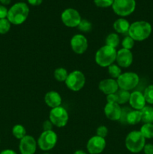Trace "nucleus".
Segmentation results:
<instances>
[{
	"label": "nucleus",
	"instance_id": "obj_29",
	"mask_svg": "<svg viewBox=\"0 0 153 154\" xmlns=\"http://www.w3.org/2000/svg\"><path fill=\"white\" fill-rule=\"evenodd\" d=\"M143 96L146 103L150 104V105H153V84L148 85L145 89Z\"/></svg>",
	"mask_w": 153,
	"mask_h": 154
},
{
	"label": "nucleus",
	"instance_id": "obj_8",
	"mask_svg": "<svg viewBox=\"0 0 153 154\" xmlns=\"http://www.w3.org/2000/svg\"><path fill=\"white\" fill-rule=\"evenodd\" d=\"M58 141V135L53 130L44 131L39 136L37 144L43 151H49L54 148Z\"/></svg>",
	"mask_w": 153,
	"mask_h": 154
},
{
	"label": "nucleus",
	"instance_id": "obj_5",
	"mask_svg": "<svg viewBox=\"0 0 153 154\" xmlns=\"http://www.w3.org/2000/svg\"><path fill=\"white\" fill-rule=\"evenodd\" d=\"M116 81L118 83V88L130 91L136 88V86L139 84L140 77L135 72H124L122 73V75L116 79Z\"/></svg>",
	"mask_w": 153,
	"mask_h": 154
},
{
	"label": "nucleus",
	"instance_id": "obj_15",
	"mask_svg": "<svg viewBox=\"0 0 153 154\" xmlns=\"http://www.w3.org/2000/svg\"><path fill=\"white\" fill-rule=\"evenodd\" d=\"M104 112L107 119L112 121H118L122 116V108L118 103H106Z\"/></svg>",
	"mask_w": 153,
	"mask_h": 154
},
{
	"label": "nucleus",
	"instance_id": "obj_3",
	"mask_svg": "<svg viewBox=\"0 0 153 154\" xmlns=\"http://www.w3.org/2000/svg\"><path fill=\"white\" fill-rule=\"evenodd\" d=\"M117 51L116 48L104 45L99 48L95 54L94 60L96 63L102 68H106L113 64L116 58Z\"/></svg>",
	"mask_w": 153,
	"mask_h": 154
},
{
	"label": "nucleus",
	"instance_id": "obj_9",
	"mask_svg": "<svg viewBox=\"0 0 153 154\" xmlns=\"http://www.w3.org/2000/svg\"><path fill=\"white\" fill-rule=\"evenodd\" d=\"M68 113L62 106L52 108L50 111L49 120L53 126L58 128L64 127L68 122Z\"/></svg>",
	"mask_w": 153,
	"mask_h": 154
},
{
	"label": "nucleus",
	"instance_id": "obj_27",
	"mask_svg": "<svg viewBox=\"0 0 153 154\" xmlns=\"http://www.w3.org/2000/svg\"><path fill=\"white\" fill-rule=\"evenodd\" d=\"M108 73L110 76L113 79L116 80L120 75H122V69L121 67L118 66L117 64H112L110 66H108Z\"/></svg>",
	"mask_w": 153,
	"mask_h": 154
},
{
	"label": "nucleus",
	"instance_id": "obj_1",
	"mask_svg": "<svg viewBox=\"0 0 153 154\" xmlns=\"http://www.w3.org/2000/svg\"><path fill=\"white\" fill-rule=\"evenodd\" d=\"M152 32V27L149 23L145 20H138L130 24L128 35L135 42H142L151 35Z\"/></svg>",
	"mask_w": 153,
	"mask_h": 154
},
{
	"label": "nucleus",
	"instance_id": "obj_43",
	"mask_svg": "<svg viewBox=\"0 0 153 154\" xmlns=\"http://www.w3.org/2000/svg\"><path fill=\"white\" fill-rule=\"evenodd\" d=\"M44 154H50V153H44Z\"/></svg>",
	"mask_w": 153,
	"mask_h": 154
},
{
	"label": "nucleus",
	"instance_id": "obj_30",
	"mask_svg": "<svg viewBox=\"0 0 153 154\" xmlns=\"http://www.w3.org/2000/svg\"><path fill=\"white\" fill-rule=\"evenodd\" d=\"M134 43L135 41L128 35L122 41V48H124V49L130 51L134 48Z\"/></svg>",
	"mask_w": 153,
	"mask_h": 154
},
{
	"label": "nucleus",
	"instance_id": "obj_21",
	"mask_svg": "<svg viewBox=\"0 0 153 154\" xmlns=\"http://www.w3.org/2000/svg\"><path fill=\"white\" fill-rule=\"evenodd\" d=\"M140 111L142 122L144 123H153V107L146 105Z\"/></svg>",
	"mask_w": 153,
	"mask_h": 154
},
{
	"label": "nucleus",
	"instance_id": "obj_35",
	"mask_svg": "<svg viewBox=\"0 0 153 154\" xmlns=\"http://www.w3.org/2000/svg\"><path fill=\"white\" fill-rule=\"evenodd\" d=\"M106 99V102H107V103H117V102H118L116 93H112V94L107 95Z\"/></svg>",
	"mask_w": 153,
	"mask_h": 154
},
{
	"label": "nucleus",
	"instance_id": "obj_10",
	"mask_svg": "<svg viewBox=\"0 0 153 154\" xmlns=\"http://www.w3.org/2000/svg\"><path fill=\"white\" fill-rule=\"evenodd\" d=\"M61 20L63 24L67 27L74 28L78 26L82 17L78 11L70 8L63 11L61 14Z\"/></svg>",
	"mask_w": 153,
	"mask_h": 154
},
{
	"label": "nucleus",
	"instance_id": "obj_26",
	"mask_svg": "<svg viewBox=\"0 0 153 154\" xmlns=\"http://www.w3.org/2000/svg\"><path fill=\"white\" fill-rule=\"evenodd\" d=\"M54 78L58 82H64L66 81L68 76V71L66 70L64 68H57L55 71H54Z\"/></svg>",
	"mask_w": 153,
	"mask_h": 154
},
{
	"label": "nucleus",
	"instance_id": "obj_34",
	"mask_svg": "<svg viewBox=\"0 0 153 154\" xmlns=\"http://www.w3.org/2000/svg\"><path fill=\"white\" fill-rule=\"evenodd\" d=\"M130 108L128 107H124V108H122V116L120 118L119 121L122 123H126V117H127L129 111H130Z\"/></svg>",
	"mask_w": 153,
	"mask_h": 154
},
{
	"label": "nucleus",
	"instance_id": "obj_37",
	"mask_svg": "<svg viewBox=\"0 0 153 154\" xmlns=\"http://www.w3.org/2000/svg\"><path fill=\"white\" fill-rule=\"evenodd\" d=\"M52 123L50 120H46L43 123V129L44 131H50L52 130Z\"/></svg>",
	"mask_w": 153,
	"mask_h": 154
},
{
	"label": "nucleus",
	"instance_id": "obj_13",
	"mask_svg": "<svg viewBox=\"0 0 153 154\" xmlns=\"http://www.w3.org/2000/svg\"><path fill=\"white\" fill-rule=\"evenodd\" d=\"M37 141L32 135H26L20 140L19 150L21 154H34L37 150Z\"/></svg>",
	"mask_w": 153,
	"mask_h": 154
},
{
	"label": "nucleus",
	"instance_id": "obj_6",
	"mask_svg": "<svg viewBox=\"0 0 153 154\" xmlns=\"http://www.w3.org/2000/svg\"><path fill=\"white\" fill-rule=\"evenodd\" d=\"M112 11L118 16L124 17L131 14L136 8L135 0H114Z\"/></svg>",
	"mask_w": 153,
	"mask_h": 154
},
{
	"label": "nucleus",
	"instance_id": "obj_20",
	"mask_svg": "<svg viewBox=\"0 0 153 154\" xmlns=\"http://www.w3.org/2000/svg\"><path fill=\"white\" fill-rule=\"evenodd\" d=\"M142 121L141 111L137 110H130L126 117V123L129 125H136Z\"/></svg>",
	"mask_w": 153,
	"mask_h": 154
},
{
	"label": "nucleus",
	"instance_id": "obj_16",
	"mask_svg": "<svg viewBox=\"0 0 153 154\" xmlns=\"http://www.w3.org/2000/svg\"><path fill=\"white\" fill-rule=\"evenodd\" d=\"M98 89L104 94L110 95L116 93L118 90V85L116 80L113 78H106L100 81Z\"/></svg>",
	"mask_w": 153,
	"mask_h": 154
},
{
	"label": "nucleus",
	"instance_id": "obj_25",
	"mask_svg": "<svg viewBox=\"0 0 153 154\" xmlns=\"http://www.w3.org/2000/svg\"><path fill=\"white\" fill-rule=\"evenodd\" d=\"M116 95L117 99H118L117 103L118 105H124V104H126L127 102H129V99H130V93L129 91L120 89L116 92Z\"/></svg>",
	"mask_w": 153,
	"mask_h": 154
},
{
	"label": "nucleus",
	"instance_id": "obj_2",
	"mask_svg": "<svg viewBox=\"0 0 153 154\" xmlns=\"http://www.w3.org/2000/svg\"><path fill=\"white\" fill-rule=\"evenodd\" d=\"M29 8L25 2H17L12 5L8 10L7 19L14 25H21L28 18Z\"/></svg>",
	"mask_w": 153,
	"mask_h": 154
},
{
	"label": "nucleus",
	"instance_id": "obj_32",
	"mask_svg": "<svg viewBox=\"0 0 153 154\" xmlns=\"http://www.w3.org/2000/svg\"><path fill=\"white\" fill-rule=\"evenodd\" d=\"M114 0H94V3L99 8H109L112 5Z\"/></svg>",
	"mask_w": 153,
	"mask_h": 154
},
{
	"label": "nucleus",
	"instance_id": "obj_4",
	"mask_svg": "<svg viewBox=\"0 0 153 154\" xmlns=\"http://www.w3.org/2000/svg\"><path fill=\"white\" fill-rule=\"evenodd\" d=\"M124 143L128 150L133 153H138L143 150L146 144V138L140 131L134 130L128 134Z\"/></svg>",
	"mask_w": 153,
	"mask_h": 154
},
{
	"label": "nucleus",
	"instance_id": "obj_28",
	"mask_svg": "<svg viewBox=\"0 0 153 154\" xmlns=\"http://www.w3.org/2000/svg\"><path fill=\"white\" fill-rule=\"evenodd\" d=\"M77 27L80 32L84 33H87L91 32L92 29V24L88 20L82 19Z\"/></svg>",
	"mask_w": 153,
	"mask_h": 154
},
{
	"label": "nucleus",
	"instance_id": "obj_39",
	"mask_svg": "<svg viewBox=\"0 0 153 154\" xmlns=\"http://www.w3.org/2000/svg\"><path fill=\"white\" fill-rule=\"evenodd\" d=\"M27 2L32 6H38L43 2V0H27Z\"/></svg>",
	"mask_w": 153,
	"mask_h": 154
},
{
	"label": "nucleus",
	"instance_id": "obj_18",
	"mask_svg": "<svg viewBox=\"0 0 153 154\" xmlns=\"http://www.w3.org/2000/svg\"><path fill=\"white\" fill-rule=\"evenodd\" d=\"M62 101V99L59 93L56 91H53V90L47 92L44 96L45 103L51 108L61 106Z\"/></svg>",
	"mask_w": 153,
	"mask_h": 154
},
{
	"label": "nucleus",
	"instance_id": "obj_38",
	"mask_svg": "<svg viewBox=\"0 0 153 154\" xmlns=\"http://www.w3.org/2000/svg\"><path fill=\"white\" fill-rule=\"evenodd\" d=\"M142 150L145 154H153V144H146Z\"/></svg>",
	"mask_w": 153,
	"mask_h": 154
},
{
	"label": "nucleus",
	"instance_id": "obj_33",
	"mask_svg": "<svg viewBox=\"0 0 153 154\" xmlns=\"http://www.w3.org/2000/svg\"><path fill=\"white\" fill-rule=\"evenodd\" d=\"M108 134V129L105 126H100L96 130V135L105 138Z\"/></svg>",
	"mask_w": 153,
	"mask_h": 154
},
{
	"label": "nucleus",
	"instance_id": "obj_17",
	"mask_svg": "<svg viewBox=\"0 0 153 154\" xmlns=\"http://www.w3.org/2000/svg\"><path fill=\"white\" fill-rule=\"evenodd\" d=\"M128 103L134 110L141 111L146 106V102L144 98L143 93L136 90L130 93Z\"/></svg>",
	"mask_w": 153,
	"mask_h": 154
},
{
	"label": "nucleus",
	"instance_id": "obj_36",
	"mask_svg": "<svg viewBox=\"0 0 153 154\" xmlns=\"http://www.w3.org/2000/svg\"><path fill=\"white\" fill-rule=\"evenodd\" d=\"M8 10L5 6L0 5V19H5L8 17Z\"/></svg>",
	"mask_w": 153,
	"mask_h": 154
},
{
	"label": "nucleus",
	"instance_id": "obj_22",
	"mask_svg": "<svg viewBox=\"0 0 153 154\" xmlns=\"http://www.w3.org/2000/svg\"><path fill=\"white\" fill-rule=\"evenodd\" d=\"M120 43V38L118 37V35L117 33H110L106 38V41H105V45L107 46L111 47L116 49L117 47L119 45Z\"/></svg>",
	"mask_w": 153,
	"mask_h": 154
},
{
	"label": "nucleus",
	"instance_id": "obj_7",
	"mask_svg": "<svg viewBox=\"0 0 153 154\" xmlns=\"http://www.w3.org/2000/svg\"><path fill=\"white\" fill-rule=\"evenodd\" d=\"M64 82L69 90L74 92H78L85 86V75L80 71L74 70L68 74V76Z\"/></svg>",
	"mask_w": 153,
	"mask_h": 154
},
{
	"label": "nucleus",
	"instance_id": "obj_12",
	"mask_svg": "<svg viewBox=\"0 0 153 154\" xmlns=\"http://www.w3.org/2000/svg\"><path fill=\"white\" fill-rule=\"evenodd\" d=\"M105 138L94 135L88 139L86 144V149L90 154H100L106 147Z\"/></svg>",
	"mask_w": 153,
	"mask_h": 154
},
{
	"label": "nucleus",
	"instance_id": "obj_24",
	"mask_svg": "<svg viewBox=\"0 0 153 154\" xmlns=\"http://www.w3.org/2000/svg\"><path fill=\"white\" fill-rule=\"evenodd\" d=\"M12 134L16 139L21 140L26 135V130L22 125L16 124L12 129Z\"/></svg>",
	"mask_w": 153,
	"mask_h": 154
},
{
	"label": "nucleus",
	"instance_id": "obj_44",
	"mask_svg": "<svg viewBox=\"0 0 153 154\" xmlns=\"http://www.w3.org/2000/svg\"></svg>",
	"mask_w": 153,
	"mask_h": 154
},
{
	"label": "nucleus",
	"instance_id": "obj_14",
	"mask_svg": "<svg viewBox=\"0 0 153 154\" xmlns=\"http://www.w3.org/2000/svg\"><path fill=\"white\" fill-rule=\"evenodd\" d=\"M134 57L133 54L130 51L124 48H121L116 53V62L119 67L128 68L131 66L133 63Z\"/></svg>",
	"mask_w": 153,
	"mask_h": 154
},
{
	"label": "nucleus",
	"instance_id": "obj_11",
	"mask_svg": "<svg viewBox=\"0 0 153 154\" xmlns=\"http://www.w3.org/2000/svg\"><path fill=\"white\" fill-rule=\"evenodd\" d=\"M88 40L82 34H76L70 39V47L74 52L78 55L83 54L88 48Z\"/></svg>",
	"mask_w": 153,
	"mask_h": 154
},
{
	"label": "nucleus",
	"instance_id": "obj_19",
	"mask_svg": "<svg viewBox=\"0 0 153 154\" xmlns=\"http://www.w3.org/2000/svg\"><path fill=\"white\" fill-rule=\"evenodd\" d=\"M130 23L124 18L121 17L117 19L115 22L113 23V26L114 30L117 34H128L129 31V28H130Z\"/></svg>",
	"mask_w": 153,
	"mask_h": 154
},
{
	"label": "nucleus",
	"instance_id": "obj_41",
	"mask_svg": "<svg viewBox=\"0 0 153 154\" xmlns=\"http://www.w3.org/2000/svg\"><path fill=\"white\" fill-rule=\"evenodd\" d=\"M10 2H11V0H0V2H1L2 5L4 6L8 5L10 4Z\"/></svg>",
	"mask_w": 153,
	"mask_h": 154
},
{
	"label": "nucleus",
	"instance_id": "obj_42",
	"mask_svg": "<svg viewBox=\"0 0 153 154\" xmlns=\"http://www.w3.org/2000/svg\"><path fill=\"white\" fill-rule=\"evenodd\" d=\"M74 154H87V153H86L85 151H83V150H76V151L74 153Z\"/></svg>",
	"mask_w": 153,
	"mask_h": 154
},
{
	"label": "nucleus",
	"instance_id": "obj_40",
	"mask_svg": "<svg viewBox=\"0 0 153 154\" xmlns=\"http://www.w3.org/2000/svg\"><path fill=\"white\" fill-rule=\"evenodd\" d=\"M0 154H17V153L13 150H10V149H6V150H2V151L0 153Z\"/></svg>",
	"mask_w": 153,
	"mask_h": 154
},
{
	"label": "nucleus",
	"instance_id": "obj_23",
	"mask_svg": "<svg viewBox=\"0 0 153 154\" xmlns=\"http://www.w3.org/2000/svg\"><path fill=\"white\" fill-rule=\"evenodd\" d=\"M146 139L153 138V123H144L140 130Z\"/></svg>",
	"mask_w": 153,
	"mask_h": 154
},
{
	"label": "nucleus",
	"instance_id": "obj_31",
	"mask_svg": "<svg viewBox=\"0 0 153 154\" xmlns=\"http://www.w3.org/2000/svg\"><path fill=\"white\" fill-rule=\"evenodd\" d=\"M10 23L7 18L0 19V34H6L10 29Z\"/></svg>",
	"mask_w": 153,
	"mask_h": 154
}]
</instances>
